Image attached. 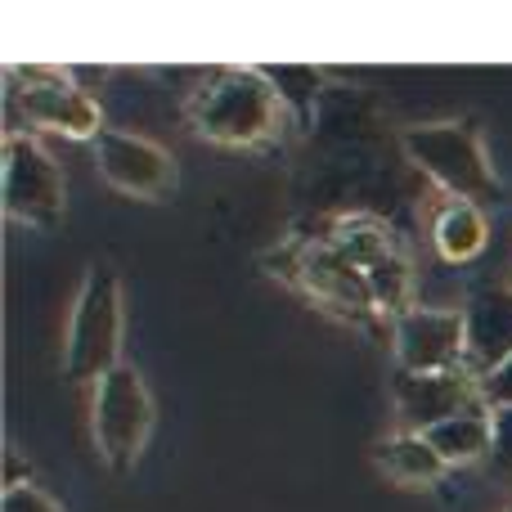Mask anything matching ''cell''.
<instances>
[{
  "label": "cell",
  "mask_w": 512,
  "mask_h": 512,
  "mask_svg": "<svg viewBox=\"0 0 512 512\" xmlns=\"http://www.w3.org/2000/svg\"><path fill=\"white\" fill-rule=\"evenodd\" d=\"M68 212V185L59 162L27 131L5 135V216L32 230H50Z\"/></svg>",
  "instance_id": "obj_5"
},
{
  "label": "cell",
  "mask_w": 512,
  "mask_h": 512,
  "mask_svg": "<svg viewBox=\"0 0 512 512\" xmlns=\"http://www.w3.org/2000/svg\"><path fill=\"white\" fill-rule=\"evenodd\" d=\"M391 396H396V414L405 423V432H432V427L486 405L481 400V378L472 369H450V373H400L396 369Z\"/></svg>",
  "instance_id": "obj_9"
},
{
  "label": "cell",
  "mask_w": 512,
  "mask_h": 512,
  "mask_svg": "<svg viewBox=\"0 0 512 512\" xmlns=\"http://www.w3.org/2000/svg\"><path fill=\"white\" fill-rule=\"evenodd\" d=\"M481 400H486L490 409H512V355L499 364L495 373L481 378Z\"/></svg>",
  "instance_id": "obj_17"
},
{
  "label": "cell",
  "mask_w": 512,
  "mask_h": 512,
  "mask_svg": "<svg viewBox=\"0 0 512 512\" xmlns=\"http://www.w3.org/2000/svg\"><path fill=\"white\" fill-rule=\"evenodd\" d=\"M288 279L297 288H306L319 306H328L333 315L351 319V324H373L378 306L369 292V274L351 261L333 239H310L288 248Z\"/></svg>",
  "instance_id": "obj_6"
},
{
  "label": "cell",
  "mask_w": 512,
  "mask_h": 512,
  "mask_svg": "<svg viewBox=\"0 0 512 512\" xmlns=\"http://www.w3.org/2000/svg\"><path fill=\"white\" fill-rule=\"evenodd\" d=\"M391 351L400 373H450L468 369V315L463 310L414 306L391 324Z\"/></svg>",
  "instance_id": "obj_8"
},
{
  "label": "cell",
  "mask_w": 512,
  "mask_h": 512,
  "mask_svg": "<svg viewBox=\"0 0 512 512\" xmlns=\"http://www.w3.org/2000/svg\"><path fill=\"white\" fill-rule=\"evenodd\" d=\"M283 108L288 104L270 81V72L221 68L198 81V90L185 104V117L203 140L225 144V149H252L283 126Z\"/></svg>",
  "instance_id": "obj_1"
},
{
  "label": "cell",
  "mask_w": 512,
  "mask_h": 512,
  "mask_svg": "<svg viewBox=\"0 0 512 512\" xmlns=\"http://www.w3.org/2000/svg\"><path fill=\"white\" fill-rule=\"evenodd\" d=\"M14 99L23 117L36 131H54L68 140H99L104 135V113L99 104L77 86L72 77L54 68H14L9 72Z\"/></svg>",
  "instance_id": "obj_7"
},
{
  "label": "cell",
  "mask_w": 512,
  "mask_h": 512,
  "mask_svg": "<svg viewBox=\"0 0 512 512\" xmlns=\"http://www.w3.org/2000/svg\"><path fill=\"white\" fill-rule=\"evenodd\" d=\"M373 463L391 481H405V486H436L445 477V468H450L436 454V445L427 441V432H396L387 441H378L373 445Z\"/></svg>",
  "instance_id": "obj_13"
},
{
  "label": "cell",
  "mask_w": 512,
  "mask_h": 512,
  "mask_svg": "<svg viewBox=\"0 0 512 512\" xmlns=\"http://www.w3.org/2000/svg\"><path fill=\"white\" fill-rule=\"evenodd\" d=\"M95 162L104 185L131 198H162L176 185V158L158 140L135 131H104L95 140Z\"/></svg>",
  "instance_id": "obj_10"
},
{
  "label": "cell",
  "mask_w": 512,
  "mask_h": 512,
  "mask_svg": "<svg viewBox=\"0 0 512 512\" xmlns=\"http://www.w3.org/2000/svg\"><path fill=\"white\" fill-rule=\"evenodd\" d=\"M328 239H333L337 248L351 256V261L360 265L364 274L378 270V265L391 261L396 252H405V248H400V239L391 234V225L378 221V216H369V212H346V216H337L333 230H328Z\"/></svg>",
  "instance_id": "obj_15"
},
{
  "label": "cell",
  "mask_w": 512,
  "mask_h": 512,
  "mask_svg": "<svg viewBox=\"0 0 512 512\" xmlns=\"http://www.w3.org/2000/svg\"><path fill=\"white\" fill-rule=\"evenodd\" d=\"M486 243H490V221H486V212H481V203L450 198V203L432 216V248L441 261L468 265L486 252Z\"/></svg>",
  "instance_id": "obj_12"
},
{
  "label": "cell",
  "mask_w": 512,
  "mask_h": 512,
  "mask_svg": "<svg viewBox=\"0 0 512 512\" xmlns=\"http://www.w3.org/2000/svg\"><path fill=\"white\" fill-rule=\"evenodd\" d=\"M427 441L436 445V454H441L450 468L490 459V450H495V409H490V405L468 409V414H459V418H450V423L432 427V432H427Z\"/></svg>",
  "instance_id": "obj_14"
},
{
  "label": "cell",
  "mask_w": 512,
  "mask_h": 512,
  "mask_svg": "<svg viewBox=\"0 0 512 512\" xmlns=\"http://www.w3.org/2000/svg\"><path fill=\"white\" fill-rule=\"evenodd\" d=\"M495 472L512 477V409H495V450H490Z\"/></svg>",
  "instance_id": "obj_18"
},
{
  "label": "cell",
  "mask_w": 512,
  "mask_h": 512,
  "mask_svg": "<svg viewBox=\"0 0 512 512\" xmlns=\"http://www.w3.org/2000/svg\"><path fill=\"white\" fill-rule=\"evenodd\" d=\"M90 432H95L99 459L117 472H126L144 454L149 432H153V396L131 364H117L113 373H104L95 382Z\"/></svg>",
  "instance_id": "obj_4"
},
{
  "label": "cell",
  "mask_w": 512,
  "mask_h": 512,
  "mask_svg": "<svg viewBox=\"0 0 512 512\" xmlns=\"http://www.w3.org/2000/svg\"><path fill=\"white\" fill-rule=\"evenodd\" d=\"M0 512H59V504L36 486H9L0 499Z\"/></svg>",
  "instance_id": "obj_16"
},
{
  "label": "cell",
  "mask_w": 512,
  "mask_h": 512,
  "mask_svg": "<svg viewBox=\"0 0 512 512\" xmlns=\"http://www.w3.org/2000/svg\"><path fill=\"white\" fill-rule=\"evenodd\" d=\"M463 315H468V369L486 378L512 355V283L472 292Z\"/></svg>",
  "instance_id": "obj_11"
},
{
  "label": "cell",
  "mask_w": 512,
  "mask_h": 512,
  "mask_svg": "<svg viewBox=\"0 0 512 512\" xmlns=\"http://www.w3.org/2000/svg\"><path fill=\"white\" fill-rule=\"evenodd\" d=\"M122 364V279L108 261H90L63 333V378L95 387Z\"/></svg>",
  "instance_id": "obj_2"
},
{
  "label": "cell",
  "mask_w": 512,
  "mask_h": 512,
  "mask_svg": "<svg viewBox=\"0 0 512 512\" xmlns=\"http://www.w3.org/2000/svg\"><path fill=\"white\" fill-rule=\"evenodd\" d=\"M405 158L423 171L432 185L463 203H495L504 194L490 149L472 122H418L400 131Z\"/></svg>",
  "instance_id": "obj_3"
}]
</instances>
